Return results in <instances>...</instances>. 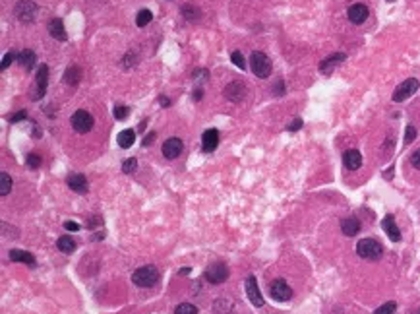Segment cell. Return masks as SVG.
<instances>
[{
    "label": "cell",
    "instance_id": "6da1fadb",
    "mask_svg": "<svg viewBox=\"0 0 420 314\" xmlns=\"http://www.w3.org/2000/svg\"><path fill=\"white\" fill-rule=\"evenodd\" d=\"M132 281L137 287H153L159 281V272L155 266H142L132 274Z\"/></svg>",
    "mask_w": 420,
    "mask_h": 314
},
{
    "label": "cell",
    "instance_id": "7a4b0ae2",
    "mask_svg": "<svg viewBox=\"0 0 420 314\" xmlns=\"http://www.w3.org/2000/svg\"><path fill=\"white\" fill-rule=\"evenodd\" d=\"M357 252L364 260H380L383 256V246L376 239H362L357 244Z\"/></svg>",
    "mask_w": 420,
    "mask_h": 314
},
{
    "label": "cell",
    "instance_id": "3957f363",
    "mask_svg": "<svg viewBox=\"0 0 420 314\" xmlns=\"http://www.w3.org/2000/svg\"><path fill=\"white\" fill-rule=\"evenodd\" d=\"M250 66H252V72L258 76V78H267L271 74V60L263 54V52H252L250 56Z\"/></svg>",
    "mask_w": 420,
    "mask_h": 314
},
{
    "label": "cell",
    "instance_id": "277c9868",
    "mask_svg": "<svg viewBox=\"0 0 420 314\" xmlns=\"http://www.w3.org/2000/svg\"><path fill=\"white\" fill-rule=\"evenodd\" d=\"M416 89H418V80H416V78H408V80H405L403 84L397 86V89L393 91V101H395V103H401V101L408 99L410 95L416 93Z\"/></svg>",
    "mask_w": 420,
    "mask_h": 314
},
{
    "label": "cell",
    "instance_id": "5b68a950",
    "mask_svg": "<svg viewBox=\"0 0 420 314\" xmlns=\"http://www.w3.org/2000/svg\"><path fill=\"white\" fill-rule=\"evenodd\" d=\"M93 124H95L93 116L87 113V111H84V109H80V111H76V113L72 114V126H74L76 132H80V134L89 132V130L93 128Z\"/></svg>",
    "mask_w": 420,
    "mask_h": 314
},
{
    "label": "cell",
    "instance_id": "8992f818",
    "mask_svg": "<svg viewBox=\"0 0 420 314\" xmlns=\"http://www.w3.org/2000/svg\"><path fill=\"white\" fill-rule=\"evenodd\" d=\"M205 279L209 281V283H213V285H221L223 281H227V277H229V270H227V266L221 264V262H217V264H211L207 270H205Z\"/></svg>",
    "mask_w": 420,
    "mask_h": 314
},
{
    "label": "cell",
    "instance_id": "52a82bcc",
    "mask_svg": "<svg viewBox=\"0 0 420 314\" xmlns=\"http://www.w3.org/2000/svg\"><path fill=\"white\" fill-rule=\"evenodd\" d=\"M269 293H271V297L275 299V301H291V297H293V289L289 287V283L285 281V279H275L271 283V287H269Z\"/></svg>",
    "mask_w": 420,
    "mask_h": 314
},
{
    "label": "cell",
    "instance_id": "ba28073f",
    "mask_svg": "<svg viewBox=\"0 0 420 314\" xmlns=\"http://www.w3.org/2000/svg\"><path fill=\"white\" fill-rule=\"evenodd\" d=\"M16 16H18L22 22H33V18L37 16V4L31 2V0H22V2H18V6H16Z\"/></svg>",
    "mask_w": 420,
    "mask_h": 314
},
{
    "label": "cell",
    "instance_id": "9c48e42d",
    "mask_svg": "<svg viewBox=\"0 0 420 314\" xmlns=\"http://www.w3.org/2000/svg\"><path fill=\"white\" fill-rule=\"evenodd\" d=\"M47 84H49V66L47 64H41L37 70V84H35V89H33V99H39L45 95L47 91Z\"/></svg>",
    "mask_w": 420,
    "mask_h": 314
},
{
    "label": "cell",
    "instance_id": "30bf717a",
    "mask_svg": "<svg viewBox=\"0 0 420 314\" xmlns=\"http://www.w3.org/2000/svg\"><path fill=\"white\" fill-rule=\"evenodd\" d=\"M246 295L254 306H263V297H261V291L254 276H250L246 279Z\"/></svg>",
    "mask_w": 420,
    "mask_h": 314
},
{
    "label": "cell",
    "instance_id": "8fae6325",
    "mask_svg": "<svg viewBox=\"0 0 420 314\" xmlns=\"http://www.w3.org/2000/svg\"><path fill=\"white\" fill-rule=\"evenodd\" d=\"M225 97L235 101V103L242 101L246 97V86H244L242 82H233V84H229V86L225 88Z\"/></svg>",
    "mask_w": 420,
    "mask_h": 314
},
{
    "label": "cell",
    "instance_id": "7c38bea8",
    "mask_svg": "<svg viewBox=\"0 0 420 314\" xmlns=\"http://www.w3.org/2000/svg\"><path fill=\"white\" fill-rule=\"evenodd\" d=\"M182 140L178 138H169L165 144H163V155L167 159H176L180 153H182Z\"/></svg>",
    "mask_w": 420,
    "mask_h": 314
},
{
    "label": "cell",
    "instance_id": "4fadbf2b",
    "mask_svg": "<svg viewBox=\"0 0 420 314\" xmlns=\"http://www.w3.org/2000/svg\"><path fill=\"white\" fill-rule=\"evenodd\" d=\"M217 146H219V132L215 128L205 130L203 136H201V148H203V151L211 153L213 150H217Z\"/></svg>",
    "mask_w": 420,
    "mask_h": 314
},
{
    "label": "cell",
    "instance_id": "5bb4252c",
    "mask_svg": "<svg viewBox=\"0 0 420 314\" xmlns=\"http://www.w3.org/2000/svg\"><path fill=\"white\" fill-rule=\"evenodd\" d=\"M382 229L385 231V235L393 240V242H399V240H401V231H399V227H397L393 215H385V217H383Z\"/></svg>",
    "mask_w": 420,
    "mask_h": 314
},
{
    "label": "cell",
    "instance_id": "9a60e30c",
    "mask_svg": "<svg viewBox=\"0 0 420 314\" xmlns=\"http://www.w3.org/2000/svg\"><path fill=\"white\" fill-rule=\"evenodd\" d=\"M66 184L74 190V192H78V194H86L87 190H89L87 178L84 175H80V173H72V175L66 178Z\"/></svg>",
    "mask_w": 420,
    "mask_h": 314
},
{
    "label": "cell",
    "instance_id": "2e32d148",
    "mask_svg": "<svg viewBox=\"0 0 420 314\" xmlns=\"http://www.w3.org/2000/svg\"><path fill=\"white\" fill-rule=\"evenodd\" d=\"M345 58H346L345 52H335V54H331V56H327L325 60H321L320 72H321V74H331V70H333L337 64L343 62Z\"/></svg>",
    "mask_w": 420,
    "mask_h": 314
},
{
    "label": "cell",
    "instance_id": "e0dca14e",
    "mask_svg": "<svg viewBox=\"0 0 420 314\" xmlns=\"http://www.w3.org/2000/svg\"><path fill=\"white\" fill-rule=\"evenodd\" d=\"M346 16H348V20H351L353 24H362V22H366V18H368V8H366L364 4H353V6L348 8Z\"/></svg>",
    "mask_w": 420,
    "mask_h": 314
},
{
    "label": "cell",
    "instance_id": "ac0fdd59",
    "mask_svg": "<svg viewBox=\"0 0 420 314\" xmlns=\"http://www.w3.org/2000/svg\"><path fill=\"white\" fill-rule=\"evenodd\" d=\"M343 163H345V167L348 171H357V169H360V165H362V155H360V151H357V150L345 151V153H343Z\"/></svg>",
    "mask_w": 420,
    "mask_h": 314
},
{
    "label": "cell",
    "instance_id": "d6986e66",
    "mask_svg": "<svg viewBox=\"0 0 420 314\" xmlns=\"http://www.w3.org/2000/svg\"><path fill=\"white\" fill-rule=\"evenodd\" d=\"M10 260L12 262H22V264H27L31 266V268L35 266V256L25 250H20V248H12L10 250Z\"/></svg>",
    "mask_w": 420,
    "mask_h": 314
},
{
    "label": "cell",
    "instance_id": "ffe728a7",
    "mask_svg": "<svg viewBox=\"0 0 420 314\" xmlns=\"http://www.w3.org/2000/svg\"><path fill=\"white\" fill-rule=\"evenodd\" d=\"M341 231H343V235H346V237H355L360 231V221L357 217H345L341 221Z\"/></svg>",
    "mask_w": 420,
    "mask_h": 314
},
{
    "label": "cell",
    "instance_id": "44dd1931",
    "mask_svg": "<svg viewBox=\"0 0 420 314\" xmlns=\"http://www.w3.org/2000/svg\"><path fill=\"white\" fill-rule=\"evenodd\" d=\"M49 33L54 39H58V41H66V37H68L60 18H54V20H50L49 22Z\"/></svg>",
    "mask_w": 420,
    "mask_h": 314
},
{
    "label": "cell",
    "instance_id": "7402d4cb",
    "mask_svg": "<svg viewBox=\"0 0 420 314\" xmlns=\"http://www.w3.org/2000/svg\"><path fill=\"white\" fill-rule=\"evenodd\" d=\"M18 62L22 64L25 70H31V68L37 64V56H35V52H33V50L25 49L18 54Z\"/></svg>",
    "mask_w": 420,
    "mask_h": 314
},
{
    "label": "cell",
    "instance_id": "603a6c76",
    "mask_svg": "<svg viewBox=\"0 0 420 314\" xmlns=\"http://www.w3.org/2000/svg\"><path fill=\"white\" fill-rule=\"evenodd\" d=\"M134 140H136V132H134V130H130V128H126V130H122V132L118 134L116 142H118V146H120V148L128 150V148L134 144Z\"/></svg>",
    "mask_w": 420,
    "mask_h": 314
},
{
    "label": "cell",
    "instance_id": "cb8c5ba5",
    "mask_svg": "<svg viewBox=\"0 0 420 314\" xmlns=\"http://www.w3.org/2000/svg\"><path fill=\"white\" fill-rule=\"evenodd\" d=\"M80 80H82V70H80L78 66H70V68L64 72V82H66L68 86H76Z\"/></svg>",
    "mask_w": 420,
    "mask_h": 314
},
{
    "label": "cell",
    "instance_id": "d4e9b609",
    "mask_svg": "<svg viewBox=\"0 0 420 314\" xmlns=\"http://www.w3.org/2000/svg\"><path fill=\"white\" fill-rule=\"evenodd\" d=\"M56 244H58V250H62L64 254H72V252L76 250V242L72 240V237H68V235L60 237V239L56 240Z\"/></svg>",
    "mask_w": 420,
    "mask_h": 314
},
{
    "label": "cell",
    "instance_id": "484cf974",
    "mask_svg": "<svg viewBox=\"0 0 420 314\" xmlns=\"http://www.w3.org/2000/svg\"><path fill=\"white\" fill-rule=\"evenodd\" d=\"M12 190V178L6 171L0 173V196H6Z\"/></svg>",
    "mask_w": 420,
    "mask_h": 314
},
{
    "label": "cell",
    "instance_id": "4316f807",
    "mask_svg": "<svg viewBox=\"0 0 420 314\" xmlns=\"http://www.w3.org/2000/svg\"><path fill=\"white\" fill-rule=\"evenodd\" d=\"M151 18H153V14L149 12V10H139L136 16V24L137 27H146V25L151 22Z\"/></svg>",
    "mask_w": 420,
    "mask_h": 314
},
{
    "label": "cell",
    "instance_id": "83f0119b",
    "mask_svg": "<svg viewBox=\"0 0 420 314\" xmlns=\"http://www.w3.org/2000/svg\"><path fill=\"white\" fill-rule=\"evenodd\" d=\"M174 314H198V308L194 304H190V302H182V304H178L174 308Z\"/></svg>",
    "mask_w": 420,
    "mask_h": 314
},
{
    "label": "cell",
    "instance_id": "f1b7e54d",
    "mask_svg": "<svg viewBox=\"0 0 420 314\" xmlns=\"http://www.w3.org/2000/svg\"><path fill=\"white\" fill-rule=\"evenodd\" d=\"M41 155H37V153H29L27 157H25V163H27V167L29 169H39L41 167Z\"/></svg>",
    "mask_w": 420,
    "mask_h": 314
},
{
    "label": "cell",
    "instance_id": "f546056e",
    "mask_svg": "<svg viewBox=\"0 0 420 314\" xmlns=\"http://www.w3.org/2000/svg\"><path fill=\"white\" fill-rule=\"evenodd\" d=\"M136 167H137L136 157H130V159H126V161L122 163V173H126V175H132V173L136 171Z\"/></svg>",
    "mask_w": 420,
    "mask_h": 314
},
{
    "label": "cell",
    "instance_id": "4dcf8cb0",
    "mask_svg": "<svg viewBox=\"0 0 420 314\" xmlns=\"http://www.w3.org/2000/svg\"><path fill=\"white\" fill-rule=\"evenodd\" d=\"M395 310H397V304L393 301H389V302H385V304H382L374 314H393Z\"/></svg>",
    "mask_w": 420,
    "mask_h": 314
},
{
    "label": "cell",
    "instance_id": "1f68e13d",
    "mask_svg": "<svg viewBox=\"0 0 420 314\" xmlns=\"http://www.w3.org/2000/svg\"><path fill=\"white\" fill-rule=\"evenodd\" d=\"M128 114H130V109H128V107H124V105H116V107H114V118H116V120H124Z\"/></svg>",
    "mask_w": 420,
    "mask_h": 314
},
{
    "label": "cell",
    "instance_id": "d6a6232c",
    "mask_svg": "<svg viewBox=\"0 0 420 314\" xmlns=\"http://www.w3.org/2000/svg\"><path fill=\"white\" fill-rule=\"evenodd\" d=\"M231 58H233V62H235L238 68H242V70L246 68V60H244V56H242V52H240V50H235V52L231 54Z\"/></svg>",
    "mask_w": 420,
    "mask_h": 314
},
{
    "label": "cell",
    "instance_id": "836d02e7",
    "mask_svg": "<svg viewBox=\"0 0 420 314\" xmlns=\"http://www.w3.org/2000/svg\"><path fill=\"white\" fill-rule=\"evenodd\" d=\"M414 138H416V128H414L412 124H408L407 132H405V144H410Z\"/></svg>",
    "mask_w": 420,
    "mask_h": 314
},
{
    "label": "cell",
    "instance_id": "e575fe53",
    "mask_svg": "<svg viewBox=\"0 0 420 314\" xmlns=\"http://www.w3.org/2000/svg\"><path fill=\"white\" fill-rule=\"evenodd\" d=\"M182 14H184L188 20H196L199 16L198 10H194V8H190V6H184V8H182Z\"/></svg>",
    "mask_w": 420,
    "mask_h": 314
},
{
    "label": "cell",
    "instance_id": "d590c367",
    "mask_svg": "<svg viewBox=\"0 0 420 314\" xmlns=\"http://www.w3.org/2000/svg\"><path fill=\"white\" fill-rule=\"evenodd\" d=\"M14 58H16V54H14V52H8V54L2 58V64H0V68H2V70H6V68H8V66L14 62Z\"/></svg>",
    "mask_w": 420,
    "mask_h": 314
},
{
    "label": "cell",
    "instance_id": "8d00e7d4",
    "mask_svg": "<svg viewBox=\"0 0 420 314\" xmlns=\"http://www.w3.org/2000/svg\"><path fill=\"white\" fill-rule=\"evenodd\" d=\"M410 165H412L414 169H418L420 171V150H416L412 155H410Z\"/></svg>",
    "mask_w": 420,
    "mask_h": 314
},
{
    "label": "cell",
    "instance_id": "74e56055",
    "mask_svg": "<svg viewBox=\"0 0 420 314\" xmlns=\"http://www.w3.org/2000/svg\"><path fill=\"white\" fill-rule=\"evenodd\" d=\"M24 118H27V113H25V111H20V113H16L14 116H10V122H20V120H24Z\"/></svg>",
    "mask_w": 420,
    "mask_h": 314
},
{
    "label": "cell",
    "instance_id": "f35d334b",
    "mask_svg": "<svg viewBox=\"0 0 420 314\" xmlns=\"http://www.w3.org/2000/svg\"><path fill=\"white\" fill-rule=\"evenodd\" d=\"M300 126H302V120H300V118H297V120H293L291 124L287 126V130H291V132H297V130H300Z\"/></svg>",
    "mask_w": 420,
    "mask_h": 314
},
{
    "label": "cell",
    "instance_id": "ab89813d",
    "mask_svg": "<svg viewBox=\"0 0 420 314\" xmlns=\"http://www.w3.org/2000/svg\"><path fill=\"white\" fill-rule=\"evenodd\" d=\"M64 229H66V231H80V225L74 223V221H66V223H64Z\"/></svg>",
    "mask_w": 420,
    "mask_h": 314
},
{
    "label": "cell",
    "instance_id": "60d3db41",
    "mask_svg": "<svg viewBox=\"0 0 420 314\" xmlns=\"http://www.w3.org/2000/svg\"><path fill=\"white\" fill-rule=\"evenodd\" d=\"M273 91H275V93H277L279 97L283 95V93H285V89H283V80H279V82H277V86H275V89H273Z\"/></svg>",
    "mask_w": 420,
    "mask_h": 314
},
{
    "label": "cell",
    "instance_id": "b9f144b4",
    "mask_svg": "<svg viewBox=\"0 0 420 314\" xmlns=\"http://www.w3.org/2000/svg\"><path fill=\"white\" fill-rule=\"evenodd\" d=\"M153 140H155V132H151L149 136H146V138H144V146H146V148H148V146H151V144H153Z\"/></svg>",
    "mask_w": 420,
    "mask_h": 314
},
{
    "label": "cell",
    "instance_id": "7bdbcfd3",
    "mask_svg": "<svg viewBox=\"0 0 420 314\" xmlns=\"http://www.w3.org/2000/svg\"><path fill=\"white\" fill-rule=\"evenodd\" d=\"M159 103L163 105V107H169V105H171V101L167 99V97H159Z\"/></svg>",
    "mask_w": 420,
    "mask_h": 314
},
{
    "label": "cell",
    "instance_id": "ee69618b",
    "mask_svg": "<svg viewBox=\"0 0 420 314\" xmlns=\"http://www.w3.org/2000/svg\"><path fill=\"white\" fill-rule=\"evenodd\" d=\"M194 99L196 101L201 99V89H196V91H194Z\"/></svg>",
    "mask_w": 420,
    "mask_h": 314
},
{
    "label": "cell",
    "instance_id": "f6af8a7d",
    "mask_svg": "<svg viewBox=\"0 0 420 314\" xmlns=\"http://www.w3.org/2000/svg\"><path fill=\"white\" fill-rule=\"evenodd\" d=\"M414 314H420V310H416V312H414Z\"/></svg>",
    "mask_w": 420,
    "mask_h": 314
},
{
    "label": "cell",
    "instance_id": "bcb514c9",
    "mask_svg": "<svg viewBox=\"0 0 420 314\" xmlns=\"http://www.w3.org/2000/svg\"><path fill=\"white\" fill-rule=\"evenodd\" d=\"M387 2H393V0H387Z\"/></svg>",
    "mask_w": 420,
    "mask_h": 314
}]
</instances>
